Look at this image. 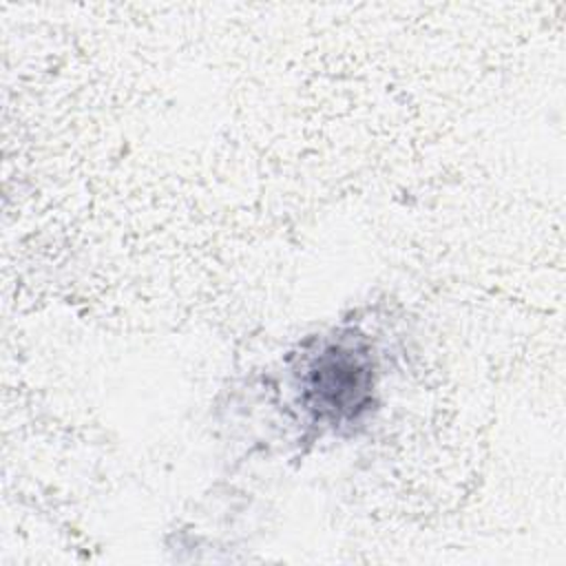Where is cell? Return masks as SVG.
<instances>
[{
  "instance_id": "1",
  "label": "cell",
  "mask_w": 566,
  "mask_h": 566,
  "mask_svg": "<svg viewBox=\"0 0 566 566\" xmlns=\"http://www.w3.org/2000/svg\"><path fill=\"white\" fill-rule=\"evenodd\" d=\"M365 378L367 371L356 363L352 352H336L321 360L312 389L325 409H349L358 405Z\"/></svg>"
}]
</instances>
